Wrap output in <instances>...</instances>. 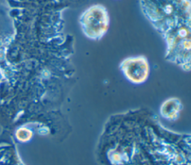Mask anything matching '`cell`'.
Returning <instances> with one entry per match:
<instances>
[{
	"label": "cell",
	"instance_id": "obj_1",
	"mask_svg": "<svg viewBox=\"0 0 191 165\" xmlns=\"http://www.w3.org/2000/svg\"><path fill=\"white\" fill-rule=\"evenodd\" d=\"M80 24L83 32L88 38L99 40L108 29V14L102 5H93L83 13L80 17Z\"/></svg>",
	"mask_w": 191,
	"mask_h": 165
},
{
	"label": "cell",
	"instance_id": "obj_2",
	"mask_svg": "<svg viewBox=\"0 0 191 165\" xmlns=\"http://www.w3.org/2000/svg\"><path fill=\"white\" fill-rule=\"evenodd\" d=\"M122 70L127 79L134 83L140 84L147 79L149 64L144 57L128 58L122 63Z\"/></svg>",
	"mask_w": 191,
	"mask_h": 165
}]
</instances>
